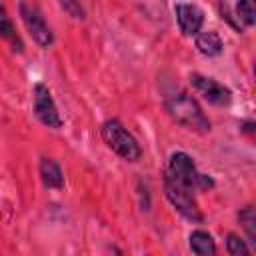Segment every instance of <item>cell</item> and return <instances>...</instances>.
<instances>
[{"label": "cell", "instance_id": "ba28073f", "mask_svg": "<svg viewBox=\"0 0 256 256\" xmlns=\"http://www.w3.org/2000/svg\"><path fill=\"white\" fill-rule=\"evenodd\" d=\"M176 18H178V26H180L182 34H186V36L198 34L202 28V22H204L202 10L194 4H178L176 6Z\"/></svg>", "mask_w": 256, "mask_h": 256}, {"label": "cell", "instance_id": "2e32d148", "mask_svg": "<svg viewBox=\"0 0 256 256\" xmlns=\"http://www.w3.org/2000/svg\"><path fill=\"white\" fill-rule=\"evenodd\" d=\"M254 74H256V68H254Z\"/></svg>", "mask_w": 256, "mask_h": 256}, {"label": "cell", "instance_id": "9a60e30c", "mask_svg": "<svg viewBox=\"0 0 256 256\" xmlns=\"http://www.w3.org/2000/svg\"><path fill=\"white\" fill-rule=\"evenodd\" d=\"M226 246H228V252H230V254H234V256H240V254H248V248H246L244 240H240L236 234H230V236H228V242H226Z\"/></svg>", "mask_w": 256, "mask_h": 256}, {"label": "cell", "instance_id": "4fadbf2b", "mask_svg": "<svg viewBox=\"0 0 256 256\" xmlns=\"http://www.w3.org/2000/svg\"><path fill=\"white\" fill-rule=\"evenodd\" d=\"M238 16L246 24L256 26V0H240L238 2Z\"/></svg>", "mask_w": 256, "mask_h": 256}, {"label": "cell", "instance_id": "3957f363", "mask_svg": "<svg viewBox=\"0 0 256 256\" xmlns=\"http://www.w3.org/2000/svg\"><path fill=\"white\" fill-rule=\"evenodd\" d=\"M100 132H102L104 142H106L118 156H122L124 160L134 162V160L140 158L142 150H140L138 142L134 140V136H132L118 120H108V122H104Z\"/></svg>", "mask_w": 256, "mask_h": 256}, {"label": "cell", "instance_id": "52a82bcc", "mask_svg": "<svg viewBox=\"0 0 256 256\" xmlns=\"http://www.w3.org/2000/svg\"><path fill=\"white\" fill-rule=\"evenodd\" d=\"M190 84L210 104H214V106H226V104H230V98H232L230 90L224 88L222 84H218L216 80L206 78V76H200V74H192L190 76Z\"/></svg>", "mask_w": 256, "mask_h": 256}, {"label": "cell", "instance_id": "8992f818", "mask_svg": "<svg viewBox=\"0 0 256 256\" xmlns=\"http://www.w3.org/2000/svg\"><path fill=\"white\" fill-rule=\"evenodd\" d=\"M164 188H166L168 200L172 202V206L180 214H184L190 220H202V214L198 210V204H196V198H194V192L192 190L182 188V186H176V184L166 182V180H164Z\"/></svg>", "mask_w": 256, "mask_h": 256}, {"label": "cell", "instance_id": "277c9868", "mask_svg": "<svg viewBox=\"0 0 256 256\" xmlns=\"http://www.w3.org/2000/svg\"><path fill=\"white\" fill-rule=\"evenodd\" d=\"M20 16H22L24 26L28 28L30 36H32L40 46L48 48V46L52 44L54 36H52L50 26L46 24V20H44L42 12H40L34 4H30L28 0H22V2H20Z\"/></svg>", "mask_w": 256, "mask_h": 256}, {"label": "cell", "instance_id": "30bf717a", "mask_svg": "<svg viewBox=\"0 0 256 256\" xmlns=\"http://www.w3.org/2000/svg\"><path fill=\"white\" fill-rule=\"evenodd\" d=\"M196 48H198L202 54H206V56H216V54H220V50H222V40H220V36H218L216 32H212V30L200 32V34L196 36Z\"/></svg>", "mask_w": 256, "mask_h": 256}, {"label": "cell", "instance_id": "5bb4252c", "mask_svg": "<svg viewBox=\"0 0 256 256\" xmlns=\"http://www.w3.org/2000/svg\"><path fill=\"white\" fill-rule=\"evenodd\" d=\"M2 36H4L6 40H10L18 52H22V42H20V38L16 36V32H14V28H12V24H10L6 12H2Z\"/></svg>", "mask_w": 256, "mask_h": 256}, {"label": "cell", "instance_id": "6da1fadb", "mask_svg": "<svg viewBox=\"0 0 256 256\" xmlns=\"http://www.w3.org/2000/svg\"><path fill=\"white\" fill-rule=\"evenodd\" d=\"M164 104H166V110L170 112V116L178 124H182V126H186L190 130H196V132H208L210 130V122L204 116L202 108L184 90H172V92H168L164 96Z\"/></svg>", "mask_w": 256, "mask_h": 256}, {"label": "cell", "instance_id": "5b68a950", "mask_svg": "<svg viewBox=\"0 0 256 256\" xmlns=\"http://www.w3.org/2000/svg\"><path fill=\"white\" fill-rule=\"evenodd\" d=\"M34 112L38 116V120L48 126V128H60L62 120L60 114L56 110V104L50 96V90L44 84H36L34 86Z\"/></svg>", "mask_w": 256, "mask_h": 256}, {"label": "cell", "instance_id": "7c38bea8", "mask_svg": "<svg viewBox=\"0 0 256 256\" xmlns=\"http://www.w3.org/2000/svg\"><path fill=\"white\" fill-rule=\"evenodd\" d=\"M238 218H240V224H242V228H244L248 240L252 242V246H254V250H256V208H252V206L244 208V210L238 214Z\"/></svg>", "mask_w": 256, "mask_h": 256}, {"label": "cell", "instance_id": "8fae6325", "mask_svg": "<svg viewBox=\"0 0 256 256\" xmlns=\"http://www.w3.org/2000/svg\"><path fill=\"white\" fill-rule=\"evenodd\" d=\"M190 248L198 256H212L216 252L212 236L208 232H202V230H196V232L190 234Z\"/></svg>", "mask_w": 256, "mask_h": 256}, {"label": "cell", "instance_id": "9c48e42d", "mask_svg": "<svg viewBox=\"0 0 256 256\" xmlns=\"http://www.w3.org/2000/svg\"><path fill=\"white\" fill-rule=\"evenodd\" d=\"M40 176H42V182L48 188H62V184H64L60 166L54 160H50V158H42V162H40Z\"/></svg>", "mask_w": 256, "mask_h": 256}, {"label": "cell", "instance_id": "7a4b0ae2", "mask_svg": "<svg viewBox=\"0 0 256 256\" xmlns=\"http://www.w3.org/2000/svg\"><path fill=\"white\" fill-rule=\"evenodd\" d=\"M166 182H172L176 186L188 188V190H198V188H210L212 180L204 174H200L192 162V158L184 152H176L170 156L168 172H166Z\"/></svg>", "mask_w": 256, "mask_h": 256}]
</instances>
